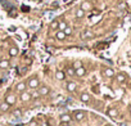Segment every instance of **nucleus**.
Segmentation results:
<instances>
[{
    "label": "nucleus",
    "mask_w": 131,
    "mask_h": 126,
    "mask_svg": "<svg viewBox=\"0 0 131 126\" xmlns=\"http://www.w3.org/2000/svg\"><path fill=\"white\" fill-rule=\"evenodd\" d=\"M73 117H75L76 121H81V120H84V117H85V112H84V111H76V112L73 113Z\"/></svg>",
    "instance_id": "4"
},
{
    "label": "nucleus",
    "mask_w": 131,
    "mask_h": 126,
    "mask_svg": "<svg viewBox=\"0 0 131 126\" xmlns=\"http://www.w3.org/2000/svg\"><path fill=\"white\" fill-rule=\"evenodd\" d=\"M13 116L14 117H22V111L21 109H14L13 111Z\"/></svg>",
    "instance_id": "25"
},
{
    "label": "nucleus",
    "mask_w": 131,
    "mask_h": 126,
    "mask_svg": "<svg viewBox=\"0 0 131 126\" xmlns=\"http://www.w3.org/2000/svg\"><path fill=\"white\" fill-rule=\"evenodd\" d=\"M116 79H117V82L123 84V82L126 81V75H125V74H118V75L116 76Z\"/></svg>",
    "instance_id": "14"
},
{
    "label": "nucleus",
    "mask_w": 131,
    "mask_h": 126,
    "mask_svg": "<svg viewBox=\"0 0 131 126\" xmlns=\"http://www.w3.org/2000/svg\"><path fill=\"white\" fill-rule=\"evenodd\" d=\"M17 54H18V49H17L16 46H13V48L9 49V55H10V57H16Z\"/></svg>",
    "instance_id": "19"
},
{
    "label": "nucleus",
    "mask_w": 131,
    "mask_h": 126,
    "mask_svg": "<svg viewBox=\"0 0 131 126\" xmlns=\"http://www.w3.org/2000/svg\"><path fill=\"white\" fill-rule=\"evenodd\" d=\"M26 89H27V84L26 82H18L17 86H16V90L18 93H23V91H26Z\"/></svg>",
    "instance_id": "2"
},
{
    "label": "nucleus",
    "mask_w": 131,
    "mask_h": 126,
    "mask_svg": "<svg viewBox=\"0 0 131 126\" xmlns=\"http://www.w3.org/2000/svg\"><path fill=\"white\" fill-rule=\"evenodd\" d=\"M84 12H88V10H91V8H93V5H91V3L90 2H84V3H81V7H80Z\"/></svg>",
    "instance_id": "5"
},
{
    "label": "nucleus",
    "mask_w": 131,
    "mask_h": 126,
    "mask_svg": "<svg viewBox=\"0 0 131 126\" xmlns=\"http://www.w3.org/2000/svg\"><path fill=\"white\" fill-rule=\"evenodd\" d=\"M85 75H86V70H85V67H80V68L75 70V76L82 77V76H85Z\"/></svg>",
    "instance_id": "6"
},
{
    "label": "nucleus",
    "mask_w": 131,
    "mask_h": 126,
    "mask_svg": "<svg viewBox=\"0 0 131 126\" xmlns=\"http://www.w3.org/2000/svg\"><path fill=\"white\" fill-rule=\"evenodd\" d=\"M55 37H57V40H59V41H63L66 37H67V36H66V34L63 32V31H60V30H58V32L55 34Z\"/></svg>",
    "instance_id": "11"
},
{
    "label": "nucleus",
    "mask_w": 131,
    "mask_h": 126,
    "mask_svg": "<svg viewBox=\"0 0 131 126\" xmlns=\"http://www.w3.org/2000/svg\"><path fill=\"white\" fill-rule=\"evenodd\" d=\"M21 100H22V102H30V100H31V94H30L28 91L21 93Z\"/></svg>",
    "instance_id": "8"
},
{
    "label": "nucleus",
    "mask_w": 131,
    "mask_h": 126,
    "mask_svg": "<svg viewBox=\"0 0 131 126\" xmlns=\"http://www.w3.org/2000/svg\"><path fill=\"white\" fill-rule=\"evenodd\" d=\"M76 84L75 82H72V81H70L68 84H67V90L70 91V93H73V91H76Z\"/></svg>",
    "instance_id": "13"
},
{
    "label": "nucleus",
    "mask_w": 131,
    "mask_h": 126,
    "mask_svg": "<svg viewBox=\"0 0 131 126\" xmlns=\"http://www.w3.org/2000/svg\"><path fill=\"white\" fill-rule=\"evenodd\" d=\"M67 74H68L70 76H75V68H73V67H72V68H71V67L67 68Z\"/></svg>",
    "instance_id": "27"
},
{
    "label": "nucleus",
    "mask_w": 131,
    "mask_h": 126,
    "mask_svg": "<svg viewBox=\"0 0 131 126\" xmlns=\"http://www.w3.org/2000/svg\"><path fill=\"white\" fill-rule=\"evenodd\" d=\"M80 67H82V63H81L80 60H76V62L73 63V68L77 70V68H80Z\"/></svg>",
    "instance_id": "26"
},
{
    "label": "nucleus",
    "mask_w": 131,
    "mask_h": 126,
    "mask_svg": "<svg viewBox=\"0 0 131 126\" xmlns=\"http://www.w3.org/2000/svg\"><path fill=\"white\" fill-rule=\"evenodd\" d=\"M80 100H81L82 103H89V102H90V95H89L88 93H82V94L80 95Z\"/></svg>",
    "instance_id": "9"
},
{
    "label": "nucleus",
    "mask_w": 131,
    "mask_h": 126,
    "mask_svg": "<svg viewBox=\"0 0 131 126\" xmlns=\"http://www.w3.org/2000/svg\"><path fill=\"white\" fill-rule=\"evenodd\" d=\"M9 104L7 103V102H3L2 104H0V111H2V112H7V111H9Z\"/></svg>",
    "instance_id": "17"
},
{
    "label": "nucleus",
    "mask_w": 131,
    "mask_h": 126,
    "mask_svg": "<svg viewBox=\"0 0 131 126\" xmlns=\"http://www.w3.org/2000/svg\"><path fill=\"white\" fill-rule=\"evenodd\" d=\"M60 126H70L67 122H60Z\"/></svg>",
    "instance_id": "30"
},
{
    "label": "nucleus",
    "mask_w": 131,
    "mask_h": 126,
    "mask_svg": "<svg viewBox=\"0 0 131 126\" xmlns=\"http://www.w3.org/2000/svg\"><path fill=\"white\" fill-rule=\"evenodd\" d=\"M84 16H85V12H84L81 8H79V9L76 10V17H77V18H84Z\"/></svg>",
    "instance_id": "20"
},
{
    "label": "nucleus",
    "mask_w": 131,
    "mask_h": 126,
    "mask_svg": "<svg viewBox=\"0 0 131 126\" xmlns=\"http://www.w3.org/2000/svg\"><path fill=\"white\" fill-rule=\"evenodd\" d=\"M58 25H59V21L54 19V21L50 23V30H58Z\"/></svg>",
    "instance_id": "21"
},
{
    "label": "nucleus",
    "mask_w": 131,
    "mask_h": 126,
    "mask_svg": "<svg viewBox=\"0 0 131 126\" xmlns=\"http://www.w3.org/2000/svg\"><path fill=\"white\" fill-rule=\"evenodd\" d=\"M89 37H93V32L88 30V31H85L82 34V39H89Z\"/></svg>",
    "instance_id": "22"
},
{
    "label": "nucleus",
    "mask_w": 131,
    "mask_h": 126,
    "mask_svg": "<svg viewBox=\"0 0 131 126\" xmlns=\"http://www.w3.org/2000/svg\"><path fill=\"white\" fill-rule=\"evenodd\" d=\"M71 121V114H68V113H63V114H60V122H70Z\"/></svg>",
    "instance_id": "10"
},
{
    "label": "nucleus",
    "mask_w": 131,
    "mask_h": 126,
    "mask_svg": "<svg viewBox=\"0 0 131 126\" xmlns=\"http://www.w3.org/2000/svg\"><path fill=\"white\" fill-rule=\"evenodd\" d=\"M107 113H108L109 117H117V116H118V111H117L116 108H109Z\"/></svg>",
    "instance_id": "15"
},
{
    "label": "nucleus",
    "mask_w": 131,
    "mask_h": 126,
    "mask_svg": "<svg viewBox=\"0 0 131 126\" xmlns=\"http://www.w3.org/2000/svg\"><path fill=\"white\" fill-rule=\"evenodd\" d=\"M8 67H9V60H7V59L0 60V68H2V70H7Z\"/></svg>",
    "instance_id": "16"
},
{
    "label": "nucleus",
    "mask_w": 131,
    "mask_h": 126,
    "mask_svg": "<svg viewBox=\"0 0 131 126\" xmlns=\"http://www.w3.org/2000/svg\"><path fill=\"white\" fill-rule=\"evenodd\" d=\"M39 97H40L39 91H34V93L31 94V98H39Z\"/></svg>",
    "instance_id": "28"
},
{
    "label": "nucleus",
    "mask_w": 131,
    "mask_h": 126,
    "mask_svg": "<svg viewBox=\"0 0 131 126\" xmlns=\"http://www.w3.org/2000/svg\"><path fill=\"white\" fill-rule=\"evenodd\" d=\"M66 27H67V23H66L64 21H60L59 22V25H58V30H60V31H63Z\"/></svg>",
    "instance_id": "23"
},
{
    "label": "nucleus",
    "mask_w": 131,
    "mask_h": 126,
    "mask_svg": "<svg viewBox=\"0 0 131 126\" xmlns=\"http://www.w3.org/2000/svg\"><path fill=\"white\" fill-rule=\"evenodd\" d=\"M16 97L13 95V94H8L7 97H5V102L9 104V106H13V104H16Z\"/></svg>",
    "instance_id": "3"
},
{
    "label": "nucleus",
    "mask_w": 131,
    "mask_h": 126,
    "mask_svg": "<svg viewBox=\"0 0 131 126\" xmlns=\"http://www.w3.org/2000/svg\"><path fill=\"white\" fill-rule=\"evenodd\" d=\"M130 111H131V107H130Z\"/></svg>",
    "instance_id": "33"
},
{
    "label": "nucleus",
    "mask_w": 131,
    "mask_h": 126,
    "mask_svg": "<svg viewBox=\"0 0 131 126\" xmlns=\"http://www.w3.org/2000/svg\"><path fill=\"white\" fill-rule=\"evenodd\" d=\"M0 126H3V125H0Z\"/></svg>",
    "instance_id": "34"
},
{
    "label": "nucleus",
    "mask_w": 131,
    "mask_h": 126,
    "mask_svg": "<svg viewBox=\"0 0 131 126\" xmlns=\"http://www.w3.org/2000/svg\"><path fill=\"white\" fill-rule=\"evenodd\" d=\"M119 126H126V123H119Z\"/></svg>",
    "instance_id": "31"
},
{
    "label": "nucleus",
    "mask_w": 131,
    "mask_h": 126,
    "mask_svg": "<svg viewBox=\"0 0 131 126\" xmlns=\"http://www.w3.org/2000/svg\"><path fill=\"white\" fill-rule=\"evenodd\" d=\"M63 32L66 34V36H70V35H72V28H71L70 26H67V27L63 30Z\"/></svg>",
    "instance_id": "24"
},
{
    "label": "nucleus",
    "mask_w": 131,
    "mask_h": 126,
    "mask_svg": "<svg viewBox=\"0 0 131 126\" xmlns=\"http://www.w3.org/2000/svg\"><path fill=\"white\" fill-rule=\"evenodd\" d=\"M37 91H39L40 95H48V94L50 93V89H49V86H45V85H44V86H40V89H39Z\"/></svg>",
    "instance_id": "7"
},
{
    "label": "nucleus",
    "mask_w": 131,
    "mask_h": 126,
    "mask_svg": "<svg viewBox=\"0 0 131 126\" xmlns=\"http://www.w3.org/2000/svg\"><path fill=\"white\" fill-rule=\"evenodd\" d=\"M28 126H37V122H36L35 120H32V121H30V123H28Z\"/></svg>",
    "instance_id": "29"
},
{
    "label": "nucleus",
    "mask_w": 131,
    "mask_h": 126,
    "mask_svg": "<svg viewBox=\"0 0 131 126\" xmlns=\"http://www.w3.org/2000/svg\"><path fill=\"white\" fill-rule=\"evenodd\" d=\"M55 79L59 80V81H63V80L66 79V74H64L63 71H57V72H55Z\"/></svg>",
    "instance_id": "12"
},
{
    "label": "nucleus",
    "mask_w": 131,
    "mask_h": 126,
    "mask_svg": "<svg viewBox=\"0 0 131 126\" xmlns=\"http://www.w3.org/2000/svg\"><path fill=\"white\" fill-rule=\"evenodd\" d=\"M26 84H27V86H28L30 89H37L39 85H40V81H39V79H37L36 76H34V77L28 79V81H27Z\"/></svg>",
    "instance_id": "1"
},
{
    "label": "nucleus",
    "mask_w": 131,
    "mask_h": 126,
    "mask_svg": "<svg viewBox=\"0 0 131 126\" xmlns=\"http://www.w3.org/2000/svg\"><path fill=\"white\" fill-rule=\"evenodd\" d=\"M104 76H107V77H113V76H114V71H113L112 68H105V70H104Z\"/></svg>",
    "instance_id": "18"
},
{
    "label": "nucleus",
    "mask_w": 131,
    "mask_h": 126,
    "mask_svg": "<svg viewBox=\"0 0 131 126\" xmlns=\"http://www.w3.org/2000/svg\"><path fill=\"white\" fill-rule=\"evenodd\" d=\"M107 126H112V125H107Z\"/></svg>",
    "instance_id": "32"
}]
</instances>
